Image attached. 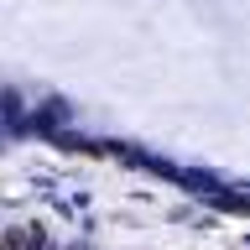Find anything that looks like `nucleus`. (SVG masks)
Listing matches in <instances>:
<instances>
[{"label":"nucleus","mask_w":250,"mask_h":250,"mask_svg":"<svg viewBox=\"0 0 250 250\" xmlns=\"http://www.w3.org/2000/svg\"><path fill=\"white\" fill-rule=\"evenodd\" d=\"M0 250H5V245H0Z\"/></svg>","instance_id":"f257e3e1"}]
</instances>
